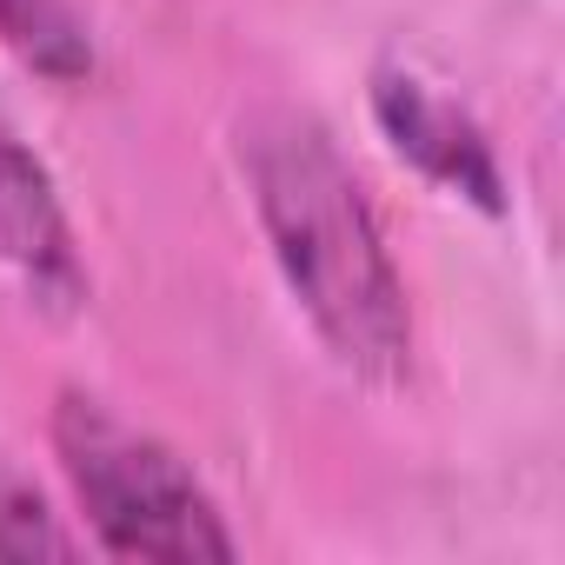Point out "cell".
Instances as JSON below:
<instances>
[{"mask_svg": "<svg viewBox=\"0 0 565 565\" xmlns=\"http://www.w3.org/2000/svg\"><path fill=\"white\" fill-rule=\"evenodd\" d=\"M239 173L320 347L353 380L399 386L413 373V300L333 134L307 107H253L239 120Z\"/></svg>", "mask_w": 565, "mask_h": 565, "instance_id": "6da1fadb", "label": "cell"}, {"mask_svg": "<svg viewBox=\"0 0 565 565\" xmlns=\"http://www.w3.org/2000/svg\"><path fill=\"white\" fill-rule=\"evenodd\" d=\"M54 459L114 558H167V565H226L239 539L226 512L200 486V472L153 439L147 426L120 419L94 393H61L54 406Z\"/></svg>", "mask_w": 565, "mask_h": 565, "instance_id": "7a4b0ae2", "label": "cell"}, {"mask_svg": "<svg viewBox=\"0 0 565 565\" xmlns=\"http://www.w3.org/2000/svg\"><path fill=\"white\" fill-rule=\"evenodd\" d=\"M0 259L47 313H74L94 294V273L81 259L67 200L47 173V160L0 120Z\"/></svg>", "mask_w": 565, "mask_h": 565, "instance_id": "3957f363", "label": "cell"}, {"mask_svg": "<svg viewBox=\"0 0 565 565\" xmlns=\"http://www.w3.org/2000/svg\"><path fill=\"white\" fill-rule=\"evenodd\" d=\"M373 120H380V134L393 140V153L413 160L433 186L472 200L479 213H505V173H499V153H492L486 127H479L459 100L433 94L419 74L380 67V74H373Z\"/></svg>", "mask_w": 565, "mask_h": 565, "instance_id": "277c9868", "label": "cell"}, {"mask_svg": "<svg viewBox=\"0 0 565 565\" xmlns=\"http://www.w3.org/2000/svg\"><path fill=\"white\" fill-rule=\"evenodd\" d=\"M0 41L14 47L21 67H34L54 87H81L100 67L94 28L74 0H0Z\"/></svg>", "mask_w": 565, "mask_h": 565, "instance_id": "5b68a950", "label": "cell"}, {"mask_svg": "<svg viewBox=\"0 0 565 565\" xmlns=\"http://www.w3.org/2000/svg\"><path fill=\"white\" fill-rule=\"evenodd\" d=\"M81 539L61 525V512L0 459V558H74Z\"/></svg>", "mask_w": 565, "mask_h": 565, "instance_id": "8992f818", "label": "cell"}]
</instances>
